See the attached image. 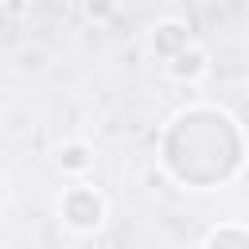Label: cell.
I'll return each instance as SVG.
<instances>
[{
	"label": "cell",
	"mask_w": 249,
	"mask_h": 249,
	"mask_svg": "<svg viewBox=\"0 0 249 249\" xmlns=\"http://www.w3.org/2000/svg\"><path fill=\"white\" fill-rule=\"evenodd\" d=\"M62 214H66V222H70L74 230H93V226L101 222V198H97L93 191L78 187V191H70V195L62 198Z\"/></svg>",
	"instance_id": "1"
},
{
	"label": "cell",
	"mask_w": 249,
	"mask_h": 249,
	"mask_svg": "<svg viewBox=\"0 0 249 249\" xmlns=\"http://www.w3.org/2000/svg\"><path fill=\"white\" fill-rule=\"evenodd\" d=\"M58 160H62L66 171H86V167H89V152H86V144H66Z\"/></svg>",
	"instance_id": "2"
},
{
	"label": "cell",
	"mask_w": 249,
	"mask_h": 249,
	"mask_svg": "<svg viewBox=\"0 0 249 249\" xmlns=\"http://www.w3.org/2000/svg\"><path fill=\"white\" fill-rule=\"evenodd\" d=\"M198 70H202V54L198 51H179L175 54V74L179 78H195Z\"/></svg>",
	"instance_id": "3"
},
{
	"label": "cell",
	"mask_w": 249,
	"mask_h": 249,
	"mask_svg": "<svg viewBox=\"0 0 249 249\" xmlns=\"http://www.w3.org/2000/svg\"><path fill=\"white\" fill-rule=\"evenodd\" d=\"M86 8H89V16H109L113 12V0H89Z\"/></svg>",
	"instance_id": "4"
}]
</instances>
